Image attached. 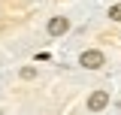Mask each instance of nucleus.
<instances>
[{
	"instance_id": "nucleus-2",
	"label": "nucleus",
	"mask_w": 121,
	"mask_h": 115,
	"mask_svg": "<svg viewBox=\"0 0 121 115\" xmlns=\"http://www.w3.org/2000/svg\"><path fill=\"white\" fill-rule=\"evenodd\" d=\"M109 106V91H94L88 97V109L91 112H100V109H106Z\"/></svg>"
},
{
	"instance_id": "nucleus-3",
	"label": "nucleus",
	"mask_w": 121,
	"mask_h": 115,
	"mask_svg": "<svg viewBox=\"0 0 121 115\" xmlns=\"http://www.w3.org/2000/svg\"><path fill=\"white\" fill-rule=\"evenodd\" d=\"M67 30H70V21H67L64 15H55V18L48 21V33H52V36H64Z\"/></svg>"
},
{
	"instance_id": "nucleus-4",
	"label": "nucleus",
	"mask_w": 121,
	"mask_h": 115,
	"mask_svg": "<svg viewBox=\"0 0 121 115\" xmlns=\"http://www.w3.org/2000/svg\"><path fill=\"white\" fill-rule=\"evenodd\" d=\"M109 18H112V21H121V3L118 6H109Z\"/></svg>"
},
{
	"instance_id": "nucleus-5",
	"label": "nucleus",
	"mask_w": 121,
	"mask_h": 115,
	"mask_svg": "<svg viewBox=\"0 0 121 115\" xmlns=\"http://www.w3.org/2000/svg\"><path fill=\"white\" fill-rule=\"evenodd\" d=\"M21 76H24V79H33V76H36V70H33V67H24V70H21Z\"/></svg>"
},
{
	"instance_id": "nucleus-1",
	"label": "nucleus",
	"mask_w": 121,
	"mask_h": 115,
	"mask_svg": "<svg viewBox=\"0 0 121 115\" xmlns=\"http://www.w3.org/2000/svg\"><path fill=\"white\" fill-rule=\"evenodd\" d=\"M79 64H82V67H88V70H97V67H103V64H106V58H103V52L91 49V52H82Z\"/></svg>"
}]
</instances>
